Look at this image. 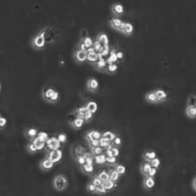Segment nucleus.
<instances>
[{"label": "nucleus", "instance_id": "nucleus-1", "mask_svg": "<svg viewBox=\"0 0 196 196\" xmlns=\"http://www.w3.org/2000/svg\"><path fill=\"white\" fill-rule=\"evenodd\" d=\"M39 32L43 35L47 43H51L57 41L60 35L59 30H57L56 27L50 26L43 27V29L39 30Z\"/></svg>", "mask_w": 196, "mask_h": 196}, {"label": "nucleus", "instance_id": "nucleus-2", "mask_svg": "<svg viewBox=\"0 0 196 196\" xmlns=\"http://www.w3.org/2000/svg\"><path fill=\"white\" fill-rule=\"evenodd\" d=\"M53 185L57 191H63L68 187V178L64 174H57L53 178Z\"/></svg>", "mask_w": 196, "mask_h": 196}, {"label": "nucleus", "instance_id": "nucleus-3", "mask_svg": "<svg viewBox=\"0 0 196 196\" xmlns=\"http://www.w3.org/2000/svg\"><path fill=\"white\" fill-rule=\"evenodd\" d=\"M46 43H46L45 38L40 32L37 33L31 38V45L35 49L43 48L45 47Z\"/></svg>", "mask_w": 196, "mask_h": 196}, {"label": "nucleus", "instance_id": "nucleus-4", "mask_svg": "<svg viewBox=\"0 0 196 196\" xmlns=\"http://www.w3.org/2000/svg\"><path fill=\"white\" fill-rule=\"evenodd\" d=\"M62 144L58 140L57 136L49 137L48 140L46 141V150L47 151H55V150H60Z\"/></svg>", "mask_w": 196, "mask_h": 196}, {"label": "nucleus", "instance_id": "nucleus-5", "mask_svg": "<svg viewBox=\"0 0 196 196\" xmlns=\"http://www.w3.org/2000/svg\"><path fill=\"white\" fill-rule=\"evenodd\" d=\"M62 156L63 152L61 150H55V151H47L45 157L50 158L54 163H57L62 158Z\"/></svg>", "mask_w": 196, "mask_h": 196}, {"label": "nucleus", "instance_id": "nucleus-6", "mask_svg": "<svg viewBox=\"0 0 196 196\" xmlns=\"http://www.w3.org/2000/svg\"><path fill=\"white\" fill-rule=\"evenodd\" d=\"M56 91H57V89H55L53 86L46 85V86L43 87V90H42V97H43V98L45 100L46 102H49L50 98L52 97V96L54 94V92Z\"/></svg>", "mask_w": 196, "mask_h": 196}, {"label": "nucleus", "instance_id": "nucleus-7", "mask_svg": "<svg viewBox=\"0 0 196 196\" xmlns=\"http://www.w3.org/2000/svg\"><path fill=\"white\" fill-rule=\"evenodd\" d=\"M102 137V133L97 130H91L85 133V138L89 142L92 140H100Z\"/></svg>", "mask_w": 196, "mask_h": 196}, {"label": "nucleus", "instance_id": "nucleus-8", "mask_svg": "<svg viewBox=\"0 0 196 196\" xmlns=\"http://www.w3.org/2000/svg\"><path fill=\"white\" fill-rule=\"evenodd\" d=\"M86 87L91 92H97L99 88V82L94 77H92L87 80V85Z\"/></svg>", "mask_w": 196, "mask_h": 196}, {"label": "nucleus", "instance_id": "nucleus-9", "mask_svg": "<svg viewBox=\"0 0 196 196\" xmlns=\"http://www.w3.org/2000/svg\"><path fill=\"white\" fill-rule=\"evenodd\" d=\"M87 51H83L80 49H76L74 53V58L78 62H83V61L87 60Z\"/></svg>", "mask_w": 196, "mask_h": 196}, {"label": "nucleus", "instance_id": "nucleus-10", "mask_svg": "<svg viewBox=\"0 0 196 196\" xmlns=\"http://www.w3.org/2000/svg\"><path fill=\"white\" fill-rule=\"evenodd\" d=\"M54 163H55L52 161L50 158L45 157L44 158H43L39 163V168L43 171H48V170L53 168V166H54Z\"/></svg>", "mask_w": 196, "mask_h": 196}, {"label": "nucleus", "instance_id": "nucleus-11", "mask_svg": "<svg viewBox=\"0 0 196 196\" xmlns=\"http://www.w3.org/2000/svg\"><path fill=\"white\" fill-rule=\"evenodd\" d=\"M38 132H39V131H38V128H26V130H25V136H26L27 138L29 140H30V141H32V140H34L36 136H38Z\"/></svg>", "mask_w": 196, "mask_h": 196}, {"label": "nucleus", "instance_id": "nucleus-12", "mask_svg": "<svg viewBox=\"0 0 196 196\" xmlns=\"http://www.w3.org/2000/svg\"><path fill=\"white\" fill-rule=\"evenodd\" d=\"M111 11L114 15H122L124 12V7L120 3H115L111 6Z\"/></svg>", "mask_w": 196, "mask_h": 196}, {"label": "nucleus", "instance_id": "nucleus-13", "mask_svg": "<svg viewBox=\"0 0 196 196\" xmlns=\"http://www.w3.org/2000/svg\"><path fill=\"white\" fill-rule=\"evenodd\" d=\"M155 185V178L152 177H145L143 181V186L144 188L146 190H151Z\"/></svg>", "mask_w": 196, "mask_h": 196}, {"label": "nucleus", "instance_id": "nucleus-14", "mask_svg": "<svg viewBox=\"0 0 196 196\" xmlns=\"http://www.w3.org/2000/svg\"><path fill=\"white\" fill-rule=\"evenodd\" d=\"M109 25H110V26L112 27L113 29L119 30L121 26H122V24L124 23V21H123L120 18L114 16V17H111V18L109 19Z\"/></svg>", "mask_w": 196, "mask_h": 196}, {"label": "nucleus", "instance_id": "nucleus-15", "mask_svg": "<svg viewBox=\"0 0 196 196\" xmlns=\"http://www.w3.org/2000/svg\"><path fill=\"white\" fill-rule=\"evenodd\" d=\"M155 93L156 95V97L158 98V102H162L163 101H165L167 98H168V93L165 90H163L162 88H158V89H155Z\"/></svg>", "mask_w": 196, "mask_h": 196}, {"label": "nucleus", "instance_id": "nucleus-16", "mask_svg": "<svg viewBox=\"0 0 196 196\" xmlns=\"http://www.w3.org/2000/svg\"><path fill=\"white\" fill-rule=\"evenodd\" d=\"M145 98H146V101L149 103H158V98L155 93V91H150L146 92Z\"/></svg>", "mask_w": 196, "mask_h": 196}, {"label": "nucleus", "instance_id": "nucleus-17", "mask_svg": "<svg viewBox=\"0 0 196 196\" xmlns=\"http://www.w3.org/2000/svg\"><path fill=\"white\" fill-rule=\"evenodd\" d=\"M152 166H151V163L148 162V161H144V162L141 163V166H140V168H141V173L143 174L145 177H146L147 174L149 173V171L151 169Z\"/></svg>", "mask_w": 196, "mask_h": 196}, {"label": "nucleus", "instance_id": "nucleus-18", "mask_svg": "<svg viewBox=\"0 0 196 196\" xmlns=\"http://www.w3.org/2000/svg\"><path fill=\"white\" fill-rule=\"evenodd\" d=\"M97 40L102 43V46L109 45V38L106 33H100L97 36Z\"/></svg>", "mask_w": 196, "mask_h": 196}, {"label": "nucleus", "instance_id": "nucleus-19", "mask_svg": "<svg viewBox=\"0 0 196 196\" xmlns=\"http://www.w3.org/2000/svg\"><path fill=\"white\" fill-rule=\"evenodd\" d=\"M107 60L106 59H99V60L93 64L95 68H97L99 70H106V67H107Z\"/></svg>", "mask_w": 196, "mask_h": 196}, {"label": "nucleus", "instance_id": "nucleus-20", "mask_svg": "<svg viewBox=\"0 0 196 196\" xmlns=\"http://www.w3.org/2000/svg\"><path fill=\"white\" fill-rule=\"evenodd\" d=\"M116 136H117L116 133L114 132H111V131H106V132H104L102 133V137H103L104 139H106L107 141L110 142V143L113 141Z\"/></svg>", "mask_w": 196, "mask_h": 196}, {"label": "nucleus", "instance_id": "nucleus-21", "mask_svg": "<svg viewBox=\"0 0 196 196\" xmlns=\"http://www.w3.org/2000/svg\"><path fill=\"white\" fill-rule=\"evenodd\" d=\"M156 157H157V154L154 151H146L143 154L144 159L148 162H151L152 159H154Z\"/></svg>", "mask_w": 196, "mask_h": 196}, {"label": "nucleus", "instance_id": "nucleus-22", "mask_svg": "<svg viewBox=\"0 0 196 196\" xmlns=\"http://www.w3.org/2000/svg\"><path fill=\"white\" fill-rule=\"evenodd\" d=\"M185 114L190 119L196 118V106H186L185 108Z\"/></svg>", "mask_w": 196, "mask_h": 196}, {"label": "nucleus", "instance_id": "nucleus-23", "mask_svg": "<svg viewBox=\"0 0 196 196\" xmlns=\"http://www.w3.org/2000/svg\"><path fill=\"white\" fill-rule=\"evenodd\" d=\"M75 113L77 114V115H78V118H81V119H84V117H85V114L87 113V109L86 106L84 105V106H81L78 107V108H76L75 109Z\"/></svg>", "mask_w": 196, "mask_h": 196}, {"label": "nucleus", "instance_id": "nucleus-24", "mask_svg": "<svg viewBox=\"0 0 196 196\" xmlns=\"http://www.w3.org/2000/svg\"><path fill=\"white\" fill-rule=\"evenodd\" d=\"M85 106L87 107V110H89L91 112H92L93 114H95L97 111L98 109V106H97V103L94 101H89V102H87L86 104H85Z\"/></svg>", "mask_w": 196, "mask_h": 196}, {"label": "nucleus", "instance_id": "nucleus-25", "mask_svg": "<svg viewBox=\"0 0 196 196\" xmlns=\"http://www.w3.org/2000/svg\"><path fill=\"white\" fill-rule=\"evenodd\" d=\"M85 122H86V121L84 120L83 119L77 118L74 121V122L71 124L72 128H74L75 129H77V130H78V129H80V128L83 127Z\"/></svg>", "mask_w": 196, "mask_h": 196}, {"label": "nucleus", "instance_id": "nucleus-26", "mask_svg": "<svg viewBox=\"0 0 196 196\" xmlns=\"http://www.w3.org/2000/svg\"><path fill=\"white\" fill-rule=\"evenodd\" d=\"M99 60V55L97 53H87V60L90 63L94 64L97 60Z\"/></svg>", "mask_w": 196, "mask_h": 196}, {"label": "nucleus", "instance_id": "nucleus-27", "mask_svg": "<svg viewBox=\"0 0 196 196\" xmlns=\"http://www.w3.org/2000/svg\"><path fill=\"white\" fill-rule=\"evenodd\" d=\"M134 31V26L131 22H125L124 26V30L123 34H126V35H129L132 34Z\"/></svg>", "mask_w": 196, "mask_h": 196}, {"label": "nucleus", "instance_id": "nucleus-28", "mask_svg": "<svg viewBox=\"0 0 196 196\" xmlns=\"http://www.w3.org/2000/svg\"><path fill=\"white\" fill-rule=\"evenodd\" d=\"M103 184L105 185L106 186V188L107 189V190L109 191V190H112L114 188H116L117 187V183L115 182V181H112V180H108V181H105V182H103Z\"/></svg>", "mask_w": 196, "mask_h": 196}, {"label": "nucleus", "instance_id": "nucleus-29", "mask_svg": "<svg viewBox=\"0 0 196 196\" xmlns=\"http://www.w3.org/2000/svg\"><path fill=\"white\" fill-rule=\"evenodd\" d=\"M97 176V177H99L103 182H105V181L109 180V172H107L106 170H102V171H101Z\"/></svg>", "mask_w": 196, "mask_h": 196}, {"label": "nucleus", "instance_id": "nucleus-30", "mask_svg": "<svg viewBox=\"0 0 196 196\" xmlns=\"http://www.w3.org/2000/svg\"><path fill=\"white\" fill-rule=\"evenodd\" d=\"M105 151H106V150H105L103 147L101 146H99L97 147H93V148H91V153L94 155V156L104 154V153H105Z\"/></svg>", "mask_w": 196, "mask_h": 196}, {"label": "nucleus", "instance_id": "nucleus-31", "mask_svg": "<svg viewBox=\"0 0 196 196\" xmlns=\"http://www.w3.org/2000/svg\"><path fill=\"white\" fill-rule=\"evenodd\" d=\"M31 141H32L33 143L35 144V146L38 148V151H42V150H43V149H46V142H42V141H40L37 136H36L34 140H32Z\"/></svg>", "mask_w": 196, "mask_h": 196}, {"label": "nucleus", "instance_id": "nucleus-32", "mask_svg": "<svg viewBox=\"0 0 196 196\" xmlns=\"http://www.w3.org/2000/svg\"><path fill=\"white\" fill-rule=\"evenodd\" d=\"M109 179H110V180L115 181V182L119 180V178H120V174L115 169L109 170Z\"/></svg>", "mask_w": 196, "mask_h": 196}, {"label": "nucleus", "instance_id": "nucleus-33", "mask_svg": "<svg viewBox=\"0 0 196 196\" xmlns=\"http://www.w3.org/2000/svg\"><path fill=\"white\" fill-rule=\"evenodd\" d=\"M80 41H82L84 43V45L86 46V48H89L91 47H92L93 46V43H94V41H93V39L91 38L90 36H87L86 38H80Z\"/></svg>", "mask_w": 196, "mask_h": 196}, {"label": "nucleus", "instance_id": "nucleus-34", "mask_svg": "<svg viewBox=\"0 0 196 196\" xmlns=\"http://www.w3.org/2000/svg\"><path fill=\"white\" fill-rule=\"evenodd\" d=\"M94 161L99 164H103V163H106V155H105V153L102 154V155H96L94 156Z\"/></svg>", "mask_w": 196, "mask_h": 196}, {"label": "nucleus", "instance_id": "nucleus-35", "mask_svg": "<svg viewBox=\"0 0 196 196\" xmlns=\"http://www.w3.org/2000/svg\"><path fill=\"white\" fill-rule=\"evenodd\" d=\"M81 168H82V170H83L85 173L87 174L92 173L93 171H94V167H93V165L87 164V163H85V164H83V166H81Z\"/></svg>", "mask_w": 196, "mask_h": 196}, {"label": "nucleus", "instance_id": "nucleus-36", "mask_svg": "<svg viewBox=\"0 0 196 196\" xmlns=\"http://www.w3.org/2000/svg\"><path fill=\"white\" fill-rule=\"evenodd\" d=\"M26 150L29 153H31V154H34L36 152H38V148L35 146V144L33 143L32 141H30V143L27 144L26 146Z\"/></svg>", "mask_w": 196, "mask_h": 196}, {"label": "nucleus", "instance_id": "nucleus-37", "mask_svg": "<svg viewBox=\"0 0 196 196\" xmlns=\"http://www.w3.org/2000/svg\"><path fill=\"white\" fill-rule=\"evenodd\" d=\"M37 137H38V139H39V141H42V142H46L48 140L49 138V135L48 132H43V131H41V132H38V136H37Z\"/></svg>", "mask_w": 196, "mask_h": 196}, {"label": "nucleus", "instance_id": "nucleus-38", "mask_svg": "<svg viewBox=\"0 0 196 196\" xmlns=\"http://www.w3.org/2000/svg\"><path fill=\"white\" fill-rule=\"evenodd\" d=\"M107 192H108V190H107V189L106 188V186H105V185L103 183H102V185H98L97 187V192H96V194H97V195H106Z\"/></svg>", "mask_w": 196, "mask_h": 196}, {"label": "nucleus", "instance_id": "nucleus-39", "mask_svg": "<svg viewBox=\"0 0 196 196\" xmlns=\"http://www.w3.org/2000/svg\"><path fill=\"white\" fill-rule=\"evenodd\" d=\"M187 106H196V95H190L187 98Z\"/></svg>", "mask_w": 196, "mask_h": 196}, {"label": "nucleus", "instance_id": "nucleus-40", "mask_svg": "<svg viewBox=\"0 0 196 196\" xmlns=\"http://www.w3.org/2000/svg\"><path fill=\"white\" fill-rule=\"evenodd\" d=\"M97 185H94L92 181L91 182H89V183H87V192L91 193V194H96V192H97Z\"/></svg>", "mask_w": 196, "mask_h": 196}, {"label": "nucleus", "instance_id": "nucleus-41", "mask_svg": "<svg viewBox=\"0 0 196 196\" xmlns=\"http://www.w3.org/2000/svg\"><path fill=\"white\" fill-rule=\"evenodd\" d=\"M118 70V65L115 63H108L107 67L106 69V71L110 72V73H114Z\"/></svg>", "mask_w": 196, "mask_h": 196}, {"label": "nucleus", "instance_id": "nucleus-42", "mask_svg": "<svg viewBox=\"0 0 196 196\" xmlns=\"http://www.w3.org/2000/svg\"><path fill=\"white\" fill-rule=\"evenodd\" d=\"M114 169L117 171L119 173L120 175H124L126 172V167L123 164H120V163H117L115 164V168Z\"/></svg>", "mask_w": 196, "mask_h": 196}, {"label": "nucleus", "instance_id": "nucleus-43", "mask_svg": "<svg viewBox=\"0 0 196 196\" xmlns=\"http://www.w3.org/2000/svg\"><path fill=\"white\" fill-rule=\"evenodd\" d=\"M77 118H78V115H77V114L75 113V111L74 110V111L70 112V113L67 115V121L71 124Z\"/></svg>", "mask_w": 196, "mask_h": 196}, {"label": "nucleus", "instance_id": "nucleus-44", "mask_svg": "<svg viewBox=\"0 0 196 196\" xmlns=\"http://www.w3.org/2000/svg\"><path fill=\"white\" fill-rule=\"evenodd\" d=\"M150 163H151V166L153 167V168H157V169H158V168L160 167V165H161V161H160V159H159L158 157H156V158H154V159H152Z\"/></svg>", "mask_w": 196, "mask_h": 196}, {"label": "nucleus", "instance_id": "nucleus-45", "mask_svg": "<svg viewBox=\"0 0 196 196\" xmlns=\"http://www.w3.org/2000/svg\"><path fill=\"white\" fill-rule=\"evenodd\" d=\"M76 161L79 163L80 167L83 166V164L86 163V159H85V157L83 156V155H78L77 157H76Z\"/></svg>", "mask_w": 196, "mask_h": 196}, {"label": "nucleus", "instance_id": "nucleus-46", "mask_svg": "<svg viewBox=\"0 0 196 196\" xmlns=\"http://www.w3.org/2000/svg\"><path fill=\"white\" fill-rule=\"evenodd\" d=\"M58 140L60 141V143L61 144H65L66 142V141H67V136H66V134L64 133V132H60V133H58V135L57 136Z\"/></svg>", "mask_w": 196, "mask_h": 196}, {"label": "nucleus", "instance_id": "nucleus-47", "mask_svg": "<svg viewBox=\"0 0 196 196\" xmlns=\"http://www.w3.org/2000/svg\"><path fill=\"white\" fill-rule=\"evenodd\" d=\"M59 97H60V94H59V92L57 90L54 92V94L52 96V97L50 98L49 102H50V103H56V102L59 101Z\"/></svg>", "mask_w": 196, "mask_h": 196}, {"label": "nucleus", "instance_id": "nucleus-48", "mask_svg": "<svg viewBox=\"0 0 196 196\" xmlns=\"http://www.w3.org/2000/svg\"><path fill=\"white\" fill-rule=\"evenodd\" d=\"M99 141H100V146H101L102 147H103V148H104L105 150H106V149H107L108 147L111 146V143H110V142H109V141H106V139H104L103 137H102V138L99 140Z\"/></svg>", "mask_w": 196, "mask_h": 196}, {"label": "nucleus", "instance_id": "nucleus-49", "mask_svg": "<svg viewBox=\"0 0 196 196\" xmlns=\"http://www.w3.org/2000/svg\"><path fill=\"white\" fill-rule=\"evenodd\" d=\"M117 162V157L114 156H106V163L109 164H114Z\"/></svg>", "mask_w": 196, "mask_h": 196}, {"label": "nucleus", "instance_id": "nucleus-50", "mask_svg": "<svg viewBox=\"0 0 196 196\" xmlns=\"http://www.w3.org/2000/svg\"><path fill=\"white\" fill-rule=\"evenodd\" d=\"M92 181L94 185H97V186L102 185V183H103V181H102L97 176H95V177H92V181Z\"/></svg>", "mask_w": 196, "mask_h": 196}, {"label": "nucleus", "instance_id": "nucleus-51", "mask_svg": "<svg viewBox=\"0 0 196 196\" xmlns=\"http://www.w3.org/2000/svg\"><path fill=\"white\" fill-rule=\"evenodd\" d=\"M93 115H94V114L92 113V112H91V111H89V110H87V113L85 114L84 120L86 121V122H89V121L92 119V118H93Z\"/></svg>", "mask_w": 196, "mask_h": 196}, {"label": "nucleus", "instance_id": "nucleus-52", "mask_svg": "<svg viewBox=\"0 0 196 196\" xmlns=\"http://www.w3.org/2000/svg\"><path fill=\"white\" fill-rule=\"evenodd\" d=\"M113 144L114 145V146H120L121 144H122V139H121L120 136H117L115 138H114V140L113 141Z\"/></svg>", "mask_w": 196, "mask_h": 196}, {"label": "nucleus", "instance_id": "nucleus-53", "mask_svg": "<svg viewBox=\"0 0 196 196\" xmlns=\"http://www.w3.org/2000/svg\"><path fill=\"white\" fill-rule=\"evenodd\" d=\"M6 125H7V119L4 118L3 115H1V117H0V128L3 129Z\"/></svg>", "mask_w": 196, "mask_h": 196}, {"label": "nucleus", "instance_id": "nucleus-54", "mask_svg": "<svg viewBox=\"0 0 196 196\" xmlns=\"http://www.w3.org/2000/svg\"><path fill=\"white\" fill-rule=\"evenodd\" d=\"M157 171H158L157 168H153V167H152L151 169H150V171H149V173L147 174V176H148V177H154L155 175H156V173H157Z\"/></svg>", "mask_w": 196, "mask_h": 196}, {"label": "nucleus", "instance_id": "nucleus-55", "mask_svg": "<svg viewBox=\"0 0 196 196\" xmlns=\"http://www.w3.org/2000/svg\"><path fill=\"white\" fill-rule=\"evenodd\" d=\"M89 145H90L91 148H93V147H97L99 146H100V141L99 140H92V141H91L88 142Z\"/></svg>", "mask_w": 196, "mask_h": 196}, {"label": "nucleus", "instance_id": "nucleus-56", "mask_svg": "<svg viewBox=\"0 0 196 196\" xmlns=\"http://www.w3.org/2000/svg\"><path fill=\"white\" fill-rule=\"evenodd\" d=\"M112 153H113V156L118 157L119 155V149L117 146H112Z\"/></svg>", "mask_w": 196, "mask_h": 196}, {"label": "nucleus", "instance_id": "nucleus-57", "mask_svg": "<svg viewBox=\"0 0 196 196\" xmlns=\"http://www.w3.org/2000/svg\"><path fill=\"white\" fill-rule=\"evenodd\" d=\"M87 36H89L88 31H87V29L83 28V30H81V34H80V38H86V37H87Z\"/></svg>", "mask_w": 196, "mask_h": 196}, {"label": "nucleus", "instance_id": "nucleus-58", "mask_svg": "<svg viewBox=\"0 0 196 196\" xmlns=\"http://www.w3.org/2000/svg\"><path fill=\"white\" fill-rule=\"evenodd\" d=\"M78 49L83 50V51H87V48H86V46L84 45V43H83L82 41H80V40H79V44H78Z\"/></svg>", "mask_w": 196, "mask_h": 196}, {"label": "nucleus", "instance_id": "nucleus-59", "mask_svg": "<svg viewBox=\"0 0 196 196\" xmlns=\"http://www.w3.org/2000/svg\"><path fill=\"white\" fill-rule=\"evenodd\" d=\"M116 55H117L118 59H123L124 57V53L122 52H116Z\"/></svg>", "mask_w": 196, "mask_h": 196}, {"label": "nucleus", "instance_id": "nucleus-60", "mask_svg": "<svg viewBox=\"0 0 196 196\" xmlns=\"http://www.w3.org/2000/svg\"><path fill=\"white\" fill-rule=\"evenodd\" d=\"M192 186H193V189L195 190V191H196V178L195 177V179H194L192 181Z\"/></svg>", "mask_w": 196, "mask_h": 196}, {"label": "nucleus", "instance_id": "nucleus-61", "mask_svg": "<svg viewBox=\"0 0 196 196\" xmlns=\"http://www.w3.org/2000/svg\"><path fill=\"white\" fill-rule=\"evenodd\" d=\"M195 178H196V177H195Z\"/></svg>", "mask_w": 196, "mask_h": 196}]
</instances>
